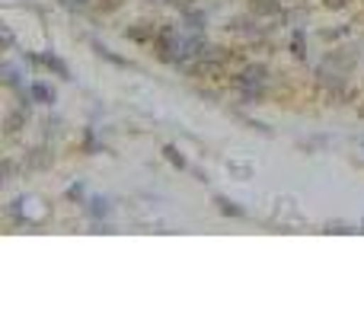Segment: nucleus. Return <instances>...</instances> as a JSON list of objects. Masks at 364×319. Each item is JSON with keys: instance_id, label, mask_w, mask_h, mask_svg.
Here are the masks:
<instances>
[{"instance_id": "39448f33", "label": "nucleus", "mask_w": 364, "mask_h": 319, "mask_svg": "<svg viewBox=\"0 0 364 319\" xmlns=\"http://www.w3.org/2000/svg\"><path fill=\"white\" fill-rule=\"evenodd\" d=\"M26 121H29V108H26V106H19V108H13V112H6V118H4V134H6V138H16V134L26 128Z\"/></svg>"}, {"instance_id": "a211bd4d", "label": "nucleus", "mask_w": 364, "mask_h": 319, "mask_svg": "<svg viewBox=\"0 0 364 319\" xmlns=\"http://www.w3.org/2000/svg\"><path fill=\"white\" fill-rule=\"evenodd\" d=\"M329 140H332L329 134H316V138H310V140H297V147L307 150V153H313V150H319V147H326Z\"/></svg>"}, {"instance_id": "b1692460", "label": "nucleus", "mask_w": 364, "mask_h": 319, "mask_svg": "<svg viewBox=\"0 0 364 319\" xmlns=\"http://www.w3.org/2000/svg\"><path fill=\"white\" fill-rule=\"evenodd\" d=\"M326 6H329V10H345V6L351 4V0H323Z\"/></svg>"}, {"instance_id": "aec40b11", "label": "nucleus", "mask_w": 364, "mask_h": 319, "mask_svg": "<svg viewBox=\"0 0 364 319\" xmlns=\"http://www.w3.org/2000/svg\"><path fill=\"white\" fill-rule=\"evenodd\" d=\"M323 233H336V236H351V233H361V227H348V223H342V220H336V223H326V230Z\"/></svg>"}, {"instance_id": "cd10ccee", "label": "nucleus", "mask_w": 364, "mask_h": 319, "mask_svg": "<svg viewBox=\"0 0 364 319\" xmlns=\"http://www.w3.org/2000/svg\"><path fill=\"white\" fill-rule=\"evenodd\" d=\"M361 147H364V140H361Z\"/></svg>"}, {"instance_id": "6ab92c4d", "label": "nucleus", "mask_w": 364, "mask_h": 319, "mask_svg": "<svg viewBox=\"0 0 364 319\" xmlns=\"http://www.w3.org/2000/svg\"><path fill=\"white\" fill-rule=\"evenodd\" d=\"M64 198H67V201H74V204H83V201H87V185H83V182L67 185V191H64Z\"/></svg>"}, {"instance_id": "4468645a", "label": "nucleus", "mask_w": 364, "mask_h": 319, "mask_svg": "<svg viewBox=\"0 0 364 319\" xmlns=\"http://www.w3.org/2000/svg\"><path fill=\"white\" fill-rule=\"evenodd\" d=\"M163 160L172 166V169H189V160L182 157V150H179L176 144H163Z\"/></svg>"}, {"instance_id": "4be33fe9", "label": "nucleus", "mask_w": 364, "mask_h": 319, "mask_svg": "<svg viewBox=\"0 0 364 319\" xmlns=\"http://www.w3.org/2000/svg\"><path fill=\"white\" fill-rule=\"evenodd\" d=\"M0 32H4V51H10L13 45H16V38H13V29H10V26H0Z\"/></svg>"}, {"instance_id": "20e7f679", "label": "nucleus", "mask_w": 364, "mask_h": 319, "mask_svg": "<svg viewBox=\"0 0 364 319\" xmlns=\"http://www.w3.org/2000/svg\"><path fill=\"white\" fill-rule=\"evenodd\" d=\"M23 166L29 172H42V169H48L51 166V150L45 144H38V147H32L29 153H26V160H23Z\"/></svg>"}, {"instance_id": "f8f14e48", "label": "nucleus", "mask_w": 364, "mask_h": 319, "mask_svg": "<svg viewBox=\"0 0 364 319\" xmlns=\"http://www.w3.org/2000/svg\"><path fill=\"white\" fill-rule=\"evenodd\" d=\"M89 45H93V51H96V55H99V57H106V61H109V64H115V67H125V70H131V67H134V64L128 61V57H118L112 48H109V45L96 42V38H93V42H89Z\"/></svg>"}, {"instance_id": "7ed1b4c3", "label": "nucleus", "mask_w": 364, "mask_h": 319, "mask_svg": "<svg viewBox=\"0 0 364 319\" xmlns=\"http://www.w3.org/2000/svg\"><path fill=\"white\" fill-rule=\"evenodd\" d=\"M83 211H87L89 220H109L112 217V201L106 195H93L83 201Z\"/></svg>"}, {"instance_id": "2eb2a0df", "label": "nucleus", "mask_w": 364, "mask_h": 319, "mask_svg": "<svg viewBox=\"0 0 364 319\" xmlns=\"http://www.w3.org/2000/svg\"><path fill=\"white\" fill-rule=\"evenodd\" d=\"M240 99L246 102V106H259V102H265V83H262V86H240Z\"/></svg>"}, {"instance_id": "412c9836", "label": "nucleus", "mask_w": 364, "mask_h": 319, "mask_svg": "<svg viewBox=\"0 0 364 319\" xmlns=\"http://www.w3.org/2000/svg\"><path fill=\"white\" fill-rule=\"evenodd\" d=\"M0 169H4V179H0V182H4V185H6V182H13V169H16V163H13L10 157L4 160V166H0Z\"/></svg>"}, {"instance_id": "f03ea898", "label": "nucleus", "mask_w": 364, "mask_h": 319, "mask_svg": "<svg viewBox=\"0 0 364 319\" xmlns=\"http://www.w3.org/2000/svg\"><path fill=\"white\" fill-rule=\"evenodd\" d=\"M265 80H268V67H265V64H249V67H243L240 74L233 77L236 89H240V86H262Z\"/></svg>"}, {"instance_id": "dca6fc26", "label": "nucleus", "mask_w": 364, "mask_h": 319, "mask_svg": "<svg viewBox=\"0 0 364 319\" xmlns=\"http://www.w3.org/2000/svg\"><path fill=\"white\" fill-rule=\"evenodd\" d=\"M227 172L230 176H236L240 182H246V179H253L255 166L253 163H240V160H227Z\"/></svg>"}, {"instance_id": "9b49d317", "label": "nucleus", "mask_w": 364, "mask_h": 319, "mask_svg": "<svg viewBox=\"0 0 364 319\" xmlns=\"http://www.w3.org/2000/svg\"><path fill=\"white\" fill-rule=\"evenodd\" d=\"M182 23H185V29L189 32H202L204 26H208V13L198 10V6H189V10L182 13Z\"/></svg>"}, {"instance_id": "f3484780", "label": "nucleus", "mask_w": 364, "mask_h": 319, "mask_svg": "<svg viewBox=\"0 0 364 319\" xmlns=\"http://www.w3.org/2000/svg\"><path fill=\"white\" fill-rule=\"evenodd\" d=\"M125 38H131V42H147V38H157V32H153V26H147V29H140V26H128L125 29Z\"/></svg>"}, {"instance_id": "ddd939ff", "label": "nucleus", "mask_w": 364, "mask_h": 319, "mask_svg": "<svg viewBox=\"0 0 364 319\" xmlns=\"http://www.w3.org/2000/svg\"><path fill=\"white\" fill-rule=\"evenodd\" d=\"M0 80H4L6 89H19V86H23V74H19V67L13 61H4V67H0Z\"/></svg>"}, {"instance_id": "1a4fd4ad", "label": "nucleus", "mask_w": 364, "mask_h": 319, "mask_svg": "<svg viewBox=\"0 0 364 319\" xmlns=\"http://www.w3.org/2000/svg\"><path fill=\"white\" fill-rule=\"evenodd\" d=\"M287 48H291V55L297 57V61H307V29L294 26V29H291V38H287Z\"/></svg>"}, {"instance_id": "a878e982", "label": "nucleus", "mask_w": 364, "mask_h": 319, "mask_svg": "<svg viewBox=\"0 0 364 319\" xmlns=\"http://www.w3.org/2000/svg\"><path fill=\"white\" fill-rule=\"evenodd\" d=\"M99 6H102V10H115V6H118V0H99Z\"/></svg>"}, {"instance_id": "6e6552de", "label": "nucleus", "mask_w": 364, "mask_h": 319, "mask_svg": "<svg viewBox=\"0 0 364 319\" xmlns=\"http://www.w3.org/2000/svg\"><path fill=\"white\" fill-rule=\"evenodd\" d=\"M211 201H214V208L221 211L224 217H246V208H243L240 201H233V198H227V195H214Z\"/></svg>"}, {"instance_id": "9d476101", "label": "nucleus", "mask_w": 364, "mask_h": 319, "mask_svg": "<svg viewBox=\"0 0 364 319\" xmlns=\"http://www.w3.org/2000/svg\"><path fill=\"white\" fill-rule=\"evenodd\" d=\"M249 13L253 16H278V13H285V6H281V0H249Z\"/></svg>"}, {"instance_id": "0eeeda50", "label": "nucleus", "mask_w": 364, "mask_h": 319, "mask_svg": "<svg viewBox=\"0 0 364 319\" xmlns=\"http://www.w3.org/2000/svg\"><path fill=\"white\" fill-rule=\"evenodd\" d=\"M29 93H32V99H35L38 106H55V102H57L55 86H48L45 80H32L29 83Z\"/></svg>"}, {"instance_id": "393cba45", "label": "nucleus", "mask_w": 364, "mask_h": 319, "mask_svg": "<svg viewBox=\"0 0 364 319\" xmlns=\"http://www.w3.org/2000/svg\"><path fill=\"white\" fill-rule=\"evenodd\" d=\"M170 4L176 6L179 13H185V10H189V6H195V4H192V0H170Z\"/></svg>"}, {"instance_id": "f257e3e1", "label": "nucleus", "mask_w": 364, "mask_h": 319, "mask_svg": "<svg viewBox=\"0 0 364 319\" xmlns=\"http://www.w3.org/2000/svg\"><path fill=\"white\" fill-rule=\"evenodd\" d=\"M29 61L38 64V67H45V70H51V74L61 77V80H70V67L55 55V51H45V55H29Z\"/></svg>"}, {"instance_id": "5701e85b", "label": "nucleus", "mask_w": 364, "mask_h": 319, "mask_svg": "<svg viewBox=\"0 0 364 319\" xmlns=\"http://www.w3.org/2000/svg\"><path fill=\"white\" fill-rule=\"evenodd\" d=\"M61 6H67V10H87L89 0H57Z\"/></svg>"}, {"instance_id": "bb28decb", "label": "nucleus", "mask_w": 364, "mask_h": 319, "mask_svg": "<svg viewBox=\"0 0 364 319\" xmlns=\"http://www.w3.org/2000/svg\"><path fill=\"white\" fill-rule=\"evenodd\" d=\"M358 227H361V233H364V217H361V223H358Z\"/></svg>"}, {"instance_id": "423d86ee", "label": "nucleus", "mask_w": 364, "mask_h": 319, "mask_svg": "<svg viewBox=\"0 0 364 319\" xmlns=\"http://www.w3.org/2000/svg\"><path fill=\"white\" fill-rule=\"evenodd\" d=\"M80 150H83V153H89V157H96V153H106L109 147L102 144V138L96 134V128H93V125H87V128H83V134H80Z\"/></svg>"}]
</instances>
